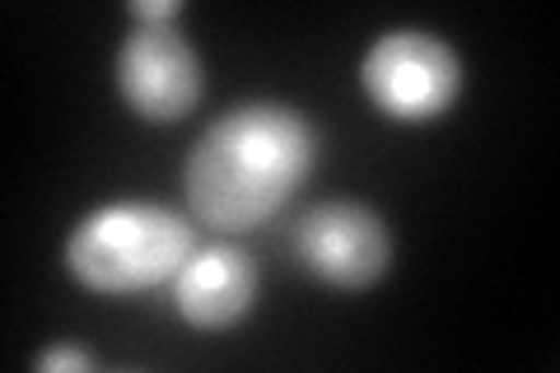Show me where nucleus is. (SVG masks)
I'll use <instances>...</instances> for the list:
<instances>
[{
    "label": "nucleus",
    "mask_w": 560,
    "mask_h": 373,
    "mask_svg": "<svg viewBox=\"0 0 560 373\" xmlns=\"http://www.w3.org/2000/svg\"><path fill=\"white\" fill-rule=\"evenodd\" d=\"M318 164V131L290 103H238L187 154V206L206 229L243 234L267 224Z\"/></svg>",
    "instance_id": "f257e3e1"
},
{
    "label": "nucleus",
    "mask_w": 560,
    "mask_h": 373,
    "mask_svg": "<svg viewBox=\"0 0 560 373\" xmlns=\"http://www.w3.org/2000/svg\"><path fill=\"white\" fill-rule=\"evenodd\" d=\"M197 253V229L160 201H113L66 238V271L94 294H140L168 285Z\"/></svg>",
    "instance_id": "f03ea898"
},
{
    "label": "nucleus",
    "mask_w": 560,
    "mask_h": 373,
    "mask_svg": "<svg viewBox=\"0 0 560 373\" xmlns=\"http://www.w3.org/2000/svg\"><path fill=\"white\" fill-rule=\"evenodd\" d=\"M360 84L383 117L430 121L463 94V61L444 38L420 28H393L364 51Z\"/></svg>",
    "instance_id": "7ed1b4c3"
},
{
    "label": "nucleus",
    "mask_w": 560,
    "mask_h": 373,
    "mask_svg": "<svg viewBox=\"0 0 560 373\" xmlns=\"http://www.w3.org/2000/svg\"><path fill=\"white\" fill-rule=\"evenodd\" d=\"M117 89L145 121H183L206 94V66L183 28L136 24L117 47Z\"/></svg>",
    "instance_id": "20e7f679"
},
{
    "label": "nucleus",
    "mask_w": 560,
    "mask_h": 373,
    "mask_svg": "<svg viewBox=\"0 0 560 373\" xmlns=\"http://www.w3.org/2000/svg\"><path fill=\"white\" fill-rule=\"evenodd\" d=\"M294 257L337 290H364L393 266V234L370 206L323 201L294 224Z\"/></svg>",
    "instance_id": "39448f33"
},
{
    "label": "nucleus",
    "mask_w": 560,
    "mask_h": 373,
    "mask_svg": "<svg viewBox=\"0 0 560 373\" xmlns=\"http://www.w3.org/2000/svg\"><path fill=\"white\" fill-rule=\"evenodd\" d=\"M257 285V261L243 247L210 243L178 266V276L168 280V294L183 323H191L197 331H224L253 313Z\"/></svg>",
    "instance_id": "423d86ee"
},
{
    "label": "nucleus",
    "mask_w": 560,
    "mask_h": 373,
    "mask_svg": "<svg viewBox=\"0 0 560 373\" xmlns=\"http://www.w3.org/2000/svg\"><path fill=\"white\" fill-rule=\"evenodd\" d=\"M98 360H94V354L90 350H75V346H51V350H43L38 354V369L43 373H51V369H70V373H90Z\"/></svg>",
    "instance_id": "0eeeda50"
},
{
    "label": "nucleus",
    "mask_w": 560,
    "mask_h": 373,
    "mask_svg": "<svg viewBox=\"0 0 560 373\" xmlns=\"http://www.w3.org/2000/svg\"><path fill=\"white\" fill-rule=\"evenodd\" d=\"M127 10L136 24H173L183 14V0H131Z\"/></svg>",
    "instance_id": "6e6552de"
}]
</instances>
